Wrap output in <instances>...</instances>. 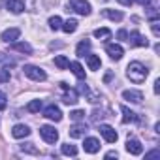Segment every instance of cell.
Instances as JSON below:
<instances>
[{
  "label": "cell",
  "instance_id": "obj_19",
  "mask_svg": "<svg viewBox=\"0 0 160 160\" xmlns=\"http://www.w3.org/2000/svg\"><path fill=\"white\" fill-rule=\"evenodd\" d=\"M6 6H8V10H12L13 13H21V12H25V2H23V0H8Z\"/></svg>",
  "mask_w": 160,
  "mask_h": 160
},
{
  "label": "cell",
  "instance_id": "obj_18",
  "mask_svg": "<svg viewBox=\"0 0 160 160\" xmlns=\"http://www.w3.org/2000/svg\"><path fill=\"white\" fill-rule=\"evenodd\" d=\"M75 53H77V57H81V58H83L85 55H89V53H91V42L83 38L81 42L77 43V49H75Z\"/></svg>",
  "mask_w": 160,
  "mask_h": 160
},
{
  "label": "cell",
  "instance_id": "obj_11",
  "mask_svg": "<svg viewBox=\"0 0 160 160\" xmlns=\"http://www.w3.org/2000/svg\"><path fill=\"white\" fill-rule=\"evenodd\" d=\"M83 149H85V152L94 154V152H98V151H100V141H98L96 138H85Z\"/></svg>",
  "mask_w": 160,
  "mask_h": 160
},
{
  "label": "cell",
  "instance_id": "obj_26",
  "mask_svg": "<svg viewBox=\"0 0 160 160\" xmlns=\"http://www.w3.org/2000/svg\"><path fill=\"white\" fill-rule=\"evenodd\" d=\"M94 38H98V40H108V38H111V30H109V28H96V30H94Z\"/></svg>",
  "mask_w": 160,
  "mask_h": 160
},
{
  "label": "cell",
  "instance_id": "obj_7",
  "mask_svg": "<svg viewBox=\"0 0 160 160\" xmlns=\"http://www.w3.org/2000/svg\"><path fill=\"white\" fill-rule=\"evenodd\" d=\"M100 134H102V138L108 141V143H115L117 139H119V134L115 132V128L113 126H109V124H100Z\"/></svg>",
  "mask_w": 160,
  "mask_h": 160
},
{
  "label": "cell",
  "instance_id": "obj_9",
  "mask_svg": "<svg viewBox=\"0 0 160 160\" xmlns=\"http://www.w3.org/2000/svg\"><path fill=\"white\" fill-rule=\"evenodd\" d=\"M126 151H128L130 154L138 156V154L143 152V145H141L139 139H136V138H128V141H126Z\"/></svg>",
  "mask_w": 160,
  "mask_h": 160
},
{
  "label": "cell",
  "instance_id": "obj_15",
  "mask_svg": "<svg viewBox=\"0 0 160 160\" xmlns=\"http://www.w3.org/2000/svg\"><path fill=\"white\" fill-rule=\"evenodd\" d=\"M12 136L17 138V139L27 138V136H30V128H28L27 124H15V126L12 128Z\"/></svg>",
  "mask_w": 160,
  "mask_h": 160
},
{
  "label": "cell",
  "instance_id": "obj_12",
  "mask_svg": "<svg viewBox=\"0 0 160 160\" xmlns=\"http://www.w3.org/2000/svg\"><path fill=\"white\" fill-rule=\"evenodd\" d=\"M87 130H89V126H87L85 122H81V124H73V126L68 130V134H70V138H83V136L87 134Z\"/></svg>",
  "mask_w": 160,
  "mask_h": 160
},
{
  "label": "cell",
  "instance_id": "obj_20",
  "mask_svg": "<svg viewBox=\"0 0 160 160\" xmlns=\"http://www.w3.org/2000/svg\"><path fill=\"white\" fill-rule=\"evenodd\" d=\"M87 64H89V70H100V66H102V60H100V57L98 55H87Z\"/></svg>",
  "mask_w": 160,
  "mask_h": 160
},
{
  "label": "cell",
  "instance_id": "obj_37",
  "mask_svg": "<svg viewBox=\"0 0 160 160\" xmlns=\"http://www.w3.org/2000/svg\"><path fill=\"white\" fill-rule=\"evenodd\" d=\"M117 38H119V40H126V38H128V32H126V30H119V32H117Z\"/></svg>",
  "mask_w": 160,
  "mask_h": 160
},
{
  "label": "cell",
  "instance_id": "obj_30",
  "mask_svg": "<svg viewBox=\"0 0 160 160\" xmlns=\"http://www.w3.org/2000/svg\"><path fill=\"white\" fill-rule=\"evenodd\" d=\"M21 151H23V152H30V154H38V149L34 147V143H27V145H21Z\"/></svg>",
  "mask_w": 160,
  "mask_h": 160
},
{
  "label": "cell",
  "instance_id": "obj_2",
  "mask_svg": "<svg viewBox=\"0 0 160 160\" xmlns=\"http://www.w3.org/2000/svg\"><path fill=\"white\" fill-rule=\"evenodd\" d=\"M68 12H75L79 15H89L91 13V4L87 0H70L68 2Z\"/></svg>",
  "mask_w": 160,
  "mask_h": 160
},
{
  "label": "cell",
  "instance_id": "obj_17",
  "mask_svg": "<svg viewBox=\"0 0 160 160\" xmlns=\"http://www.w3.org/2000/svg\"><path fill=\"white\" fill-rule=\"evenodd\" d=\"M10 49L19 51V53H25V55H32V47H30V43H27V42H19V43L12 42V43H10Z\"/></svg>",
  "mask_w": 160,
  "mask_h": 160
},
{
  "label": "cell",
  "instance_id": "obj_8",
  "mask_svg": "<svg viewBox=\"0 0 160 160\" xmlns=\"http://www.w3.org/2000/svg\"><path fill=\"white\" fill-rule=\"evenodd\" d=\"M43 117H47L49 121L58 122V121H62V111H60L55 104H51V106H47V108L43 109Z\"/></svg>",
  "mask_w": 160,
  "mask_h": 160
},
{
  "label": "cell",
  "instance_id": "obj_13",
  "mask_svg": "<svg viewBox=\"0 0 160 160\" xmlns=\"http://www.w3.org/2000/svg\"><path fill=\"white\" fill-rule=\"evenodd\" d=\"M121 111H122V122H124V124H128V122H139L138 113H134V111L128 109L126 106H121Z\"/></svg>",
  "mask_w": 160,
  "mask_h": 160
},
{
  "label": "cell",
  "instance_id": "obj_5",
  "mask_svg": "<svg viewBox=\"0 0 160 160\" xmlns=\"http://www.w3.org/2000/svg\"><path fill=\"white\" fill-rule=\"evenodd\" d=\"M60 89L64 91V96H62V102L64 104H68V106H73L75 102H77V91L75 89H70V85L68 83H60Z\"/></svg>",
  "mask_w": 160,
  "mask_h": 160
},
{
  "label": "cell",
  "instance_id": "obj_21",
  "mask_svg": "<svg viewBox=\"0 0 160 160\" xmlns=\"http://www.w3.org/2000/svg\"><path fill=\"white\" fill-rule=\"evenodd\" d=\"M68 68H72V72H73V75L77 79H85V70H83V66L79 64V62H70Z\"/></svg>",
  "mask_w": 160,
  "mask_h": 160
},
{
  "label": "cell",
  "instance_id": "obj_39",
  "mask_svg": "<svg viewBox=\"0 0 160 160\" xmlns=\"http://www.w3.org/2000/svg\"><path fill=\"white\" fill-rule=\"evenodd\" d=\"M158 92H160V79L154 81V94H158Z\"/></svg>",
  "mask_w": 160,
  "mask_h": 160
},
{
  "label": "cell",
  "instance_id": "obj_34",
  "mask_svg": "<svg viewBox=\"0 0 160 160\" xmlns=\"http://www.w3.org/2000/svg\"><path fill=\"white\" fill-rule=\"evenodd\" d=\"M145 158H147V160H149V158H160V151H158V149H154V151L147 152V154H145Z\"/></svg>",
  "mask_w": 160,
  "mask_h": 160
},
{
  "label": "cell",
  "instance_id": "obj_25",
  "mask_svg": "<svg viewBox=\"0 0 160 160\" xmlns=\"http://www.w3.org/2000/svg\"><path fill=\"white\" fill-rule=\"evenodd\" d=\"M68 64H70V60H68L64 55H58V57H55V66H57L58 70H66V68H68Z\"/></svg>",
  "mask_w": 160,
  "mask_h": 160
},
{
  "label": "cell",
  "instance_id": "obj_27",
  "mask_svg": "<svg viewBox=\"0 0 160 160\" xmlns=\"http://www.w3.org/2000/svg\"><path fill=\"white\" fill-rule=\"evenodd\" d=\"M60 27H62V19H60L58 15L49 17V28H51V30H58Z\"/></svg>",
  "mask_w": 160,
  "mask_h": 160
},
{
  "label": "cell",
  "instance_id": "obj_10",
  "mask_svg": "<svg viewBox=\"0 0 160 160\" xmlns=\"http://www.w3.org/2000/svg\"><path fill=\"white\" fill-rule=\"evenodd\" d=\"M106 51H108V55H109L113 60H121L122 55H124V49H122L119 43H108V45H106Z\"/></svg>",
  "mask_w": 160,
  "mask_h": 160
},
{
  "label": "cell",
  "instance_id": "obj_23",
  "mask_svg": "<svg viewBox=\"0 0 160 160\" xmlns=\"http://www.w3.org/2000/svg\"><path fill=\"white\" fill-rule=\"evenodd\" d=\"M66 34H72V32H75L77 30V21L75 19H68V21H64L62 23V27H60Z\"/></svg>",
  "mask_w": 160,
  "mask_h": 160
},
{
  "label": "cell",
  "instance_id": "obj_14",
  "mask_svg": "<svg viewBox=\"0 0 160 160\" xmlns=\"http://www.w3.org/2000/svg\"><path fill=\"white\" fill-rule=\"evenodd\" d=\"M19 36H21V28H8V30L2 32V42L12 43V42H15Z\"/></svg>",
  "mask_w": 160,
  "mask_h": 160
},
{
  "label": "cell",
  "instance_id": "obj_35",
  "mask_svg": "<svg viewBox=\"0 0 160 160\" xmlns=\"http://www.w3.org/2000/svg\"><path fill=\"white\" fill-rule=\"evenodd\" d=\"M6 104H8V100H6V94H4V92H0V111H2V109H6Z\"/></svg>",
  "mask_w": 160,
  "mask_h": 160
},
{
  "label": "cell",
  "instance_id": "obj_33",
  "mask_svg": "<svg viewBox=\"0 0 160 160\" xmlns=\"http://www.w3.org/2000/svg\"><path fill=\"white\" fill-rule=\"evenodd\" d=\"M151 27H152V34H154V36H160V27H158V21H151Z\"/></svg>",
  "mask_w": 160,
  "mask_h": 160
},
{
  "label": "cell",
  "instance_id": "obj_3",
  "mask_svg": "<svg viewBox=\"0 0 160 160\" xmlns=\"http://www.w3.org/2000/svg\"><path fill=\"white\" fill-rule=\"evenodd\" d=\"M23 72H25V75H27V77L34 79V81H45V79H47V73H45L42 68L32 66V64H27V66L23 68Z\"/></svg>",
  "mask_w": 160,
  "mask_h": 160
},
{
  "label": "cell",
  "instance_id": "obj_29",
  "mask_svg": "<svg viewBox=\"0 0 160 160\" xmlns=\"http://www.w3.org/2000/svg\"><path fill=\"white\" fill-rule=\"evenodd\" d=\"M70 119L72 121H81V119H85V111L83 109H75V111L70 113Z\"/></svg>",
  "mask_w": 160,
  "mask_h": 160
},
{
  "label": "cell",
  "instance_id": "obj_36",
  "mask_svg": "<svg viewBox=\"0 0 160 160\" xmlns=\"http://www.w3.org/2000/svg\"><path fill=\"white\" fill-rule=\"evenodd\" d=\"M79 92H81V94H87V96H89V94H91V89H89L85 83H81V85H79Z\"/></svg>",
  "mask_w": 160,
  "mask_h": 160
},
{
  "label": "cell",
  "instance_id": "obj_16",
  "mask_svg": "<svg viewBox=\"0 0 160 160\" xmlns=\"http://www.w3.org/2000/svg\"><path fill=\"white\" fill-rule=\"evenodd\" d=\"M122 98L128 100V102H132V104H141L143 94H141L139 91H124V92H122Z\"/></svg>",
  "mask_w": 160,
  "mask_h": 160
},
{
  "label": "cell",
  "instance_id": "obj_42",
  "mask_svg": "<svg viewBox=\"0 0 160 160\" xmlns=\"http://www.w3.org/2000/svg\"><path fill=\"white\" fill-rule=\"evenodd\" d=\"M111 77H113V73H111V72H108V73H106V77H104V81L108 83V81H109V79H111Z\"/></svg>",
  "mask_w": 160,
  "mask_h": 160
},
{
  "label": "cell",
  "instance_id": "obj_38",
  "mask_svg": "<svg viewBox=\"0 0 160 160\" xmlns=\"http://www.w3.org/2000/svg\"><path fill=\"white\" fill-rule=\"evenodd\" d=\"M134 2H138L139 6H145V8H147V6L151 4V0H134Z\"/></svg>",
  "mask_w": 160,
  "mask_h": 160
},
{
  "label": "cell",
  "instance_id": "obj_1",
  "mask_svg": "<svg viewBox=\"0 0 160 160\" xmlns=\"http://www.w3.org/2000/svg\"><path fill=\"white\" fill-rule=\"evenodd\" d=\"M126 75H128V79H130L132 83H143L145 79H147V75H149V70H147L141 62L134 60V62L128 64V68H126Z\"/></svg>",
  "mask_w": 160,
  "mask_h": 160
},
{
  "label": "cell",
  "instance_id": "obj_6",
  "mask_svg": "<svg viewBox=\"0 0 160 160\" xmlns=\"http://www.w3.org/2000/svg\"><path fill=\"white\" fill-rule=\"evenodd\" d=\"M40 136H42L43 141H47V143H55V141L58 139V132H57L53 126H49V124L40 126Z\"/></svg>",
  "mask_w": 160,
  "mask_h": 160
},
{
  "label": "cell",
  "instance_id": "obj_4",
  "mask_svg": "<svg viewBox=\"0 0 160 160\" xmlns=\"http://www.w3.org/2000/svg\"><path fill=\"white\" fill-rule=\"evenodd\" d=\"M126 42L130 43V47H149V40L145 36H141L138 30H132L126 38Z\"/></svg>",
  "mask_w": 160,
  "mask_h": 160
},
{
  "label": "cell",
  "instance_id": "obj_28",
  "mask_svg": "<svg viewBox=\"0 0 160 160\" xmlns=\"http://www.w3.org/2000/svg\"><path fill=\"white\" fill-rule=\"evenodd\" d=\"M40 109H42V100H32L27 106V111H30V113H38Z\"/></svg>",
  "mask_w": 160,
  "mask_h": 160
},
{
  "label": "cell",
  "instance_id": "obj_22",
  "mask_svg": "<svg viewBox=\"0 0 160 160\" xmlns=\"http://www.w3.org/2000/svg\"><path fill=\"white\" fill-rule=\"evenodd\" d=\"M102 15L108 17V19H111V21H117V23L122 21V17H124L121 12H115V10H102Z\"/></svg>",
  "mask_w": 160,
  "mask_h": 160
},
{
  "label": "cell",
  "instance_id": "obj_32",
  "mask_svg": "<svg viewBox=\"0 0 160 160\" xmlns=\"http://www.w3.org/2000/svg\"><path fill=\"white\" fill-rule=\"evenodd\" d=\"M104 117H106V115H104L102 109H94V111H92V121H94V122H98V119H104Z\"/></svg>",
  "mask_w": 160,
  "mask_h": 160
},
{
  "label": "cell",
  "instance_id": "obj_40",
  "mask_svg": "<svg viewBox=\"0 0 160 160\" xmlns=\"http://www.w3.org/2000/svg\"><path fill=\"white\" fill-rule=\"evenodd\" d=\"M119 154H117V151H109L108 154H106V158H117Z\"/></svg>",
  "mask_w": 160,
  "mask_h": 160
},
{
  "label": "cell",
  "instance_id": "obj_24",
  "mask_svg": "<svg viewBox=\"0 0 160 160\" xmlns=\"http://www.w3.org/2000/svg\"><path fill=\"white\" fill-rule=\"evenodd\" d=\"M60 151H62V154H66V156H75V154H77V147L72 145V143H64V145L60 147Z\"/></svg>",
  "mask_w": 160,
  "mask_h": 160
},
{
  "label": "cell",
  "instance_id": "obj_31",
  "mask_svg": "<svg viewBox=\"0 0 160 160\" xmlns=\"http://www.w3.org/2000/svg\"><path fill=\"white\" fill-rule=\"evenodd\" d=\"M10 70L8 68H4V70H0V83H8L10 81Z\"/></svg>",
  "mask_w": 160,
  "mask_h": 160
},
{
  "label": "cell",
  "instance_id": "obj_41",
  "mask_svg": "<svg viewBox=\"0 0 160 160\" xmlns=\"http://www.w3.org/2000/svg\"><path fill=\"white\" fill-rule=\"evenodd\" d=\"M119 2H121L122 6H132V4H134V0H119Z\"/></svg>",
  "mask_w": 160,
  "mask_h": 160
}]
</instances>
